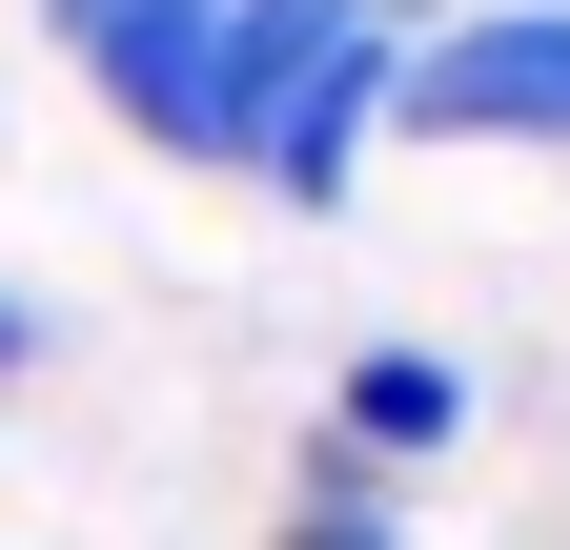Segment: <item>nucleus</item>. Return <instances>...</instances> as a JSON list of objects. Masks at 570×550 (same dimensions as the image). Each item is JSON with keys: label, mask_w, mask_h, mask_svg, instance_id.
Segmentation results:
<instances>
[{"label": "nucleus", "mask_w": 570, "mask_h": 550, "mask_svg": "<svg viewBox=\"0 0 570 550\" xmlns=\"http://www.w3.org/2000/svg\"><path fill=\"white\" fill-rule=\"evenodd\" d=\"M326 449H367V469L469 449V367H449V347H346V387H326Z\"/></svg>", "instance_id": "obj_3"}, {"label": "nucleus", "mask_w": 570, "mask_h": 550, "mask_svg": "<svg viewBox=\"0 0 570 550\" xmlns=\"http://www.w3.org/2000/svg\"><path fill=\"white\" fill-rule=\"evenodd\" d=\"M41 21H61V61L122 102V144L245 184L265 122L306 102L346 41H428V0H41Z\"/></svg>", "instance_id": "obj_1"}, {"label": "nucleus", "mask_w": 570, "mask_h": 550, "mask_svg": "<svg viewBox=\"0 0 570 550\" xmlns=\"http://www.w3.org/2000/svg\"><path fill=\"white\" fill-rule=\"evenodd\" d=\"M21 367H41V306H21V286H0V387H21Z\"/></svg>", "instance_id": "obj_5"}, {"label": "nucleus", "mask_w": 570, "mask_h": 550, "mask_svg": "<svg viewBox=\"0 0 570 550\" xmlns=\"http://www.w3.org/2000/svg\"><path fill=\"white\" fill-rule=\"evenodd\" d=\"M387 144H570V0H469L407 41Z\"/></svg>", "instance_id": "obj_2"}, {"label": "nucleus", "mask_w": 570, "mask_h": 550, "mask_svg": "<svg viewBox=\"0 0 570 550\" xmlns=\"http://www.w3.org/2000/svg\"><path fill=\"white\" fill-rule=\"evenodd\" d=\"M265 550H407V510H387V469H367V449H326V429H306V469H285V530H265Z\"/></svg>", "instance_id": "obj_4"}]
</instances>
